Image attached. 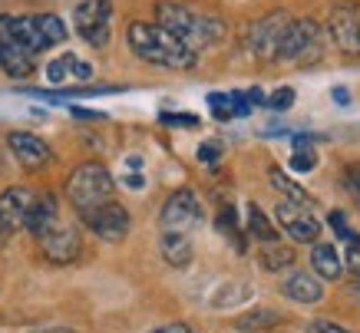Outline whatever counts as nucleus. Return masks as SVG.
Masks as SVG:
<instances>
[{
	"mask_svg": "<svg viewBox=\"0 0 360 333\" xmlns=\"http://www.w3.org/2000/svg\"><path fill=\"white\" fill-rule=\"evenodd\" d=\"M155 17H159V27H162L169 37H175L179 44L192 50L198 56V50L219 44L225 37V20L215 17V13L195 11L188 4H179V0H159L155 4Z\"/></svg>",
	"mask_w": 360,
	"mask_h": 333,
	"instance_id": "f257e3e1",
	"label": "nucleus"
},
{
	"mask_svg": "<svg viewBox=\"0 0 360 333\" xmlns=\"http://www.w3.org/2000/svg\"><path fill=\"white\" fill-rule=\"evenodd\" d=\"M126 40H129V50L139 56L142 63L162 66V70H192L198 60V56L192 53V50H186L175 37H169L159 23L132 20L129 30H126Z\"/></svg>",
	"mask_w": 360,
	"mask_h": 333,
	"instance_id": "f03ea898",
	"label": "nucleus"
},
{
	"mask_svg": "<svg viewBox=\"0 0 360 333\" xmlns=\"http://www.w3.org/2000/svg\"><path fill=\"white\" fill-rule=\"evenodd\" d=\"M0 40L17 44L27 53H44L50 46L66 40V23L56 13H20V17H0Z\"/></svg>",
	"mask_w": 360,
	"mask_h": 333,
	"instance_id": "7ed1b4c3",
	"label": "nucleus"
},
{
	"mask_svg": "<svg viewBox=\"0 0 360 333\" xmlns=\"http://www.w3.org/2000/svg\"><path fill=\"white\" fill-rule=\"evenodd\" d=\"M112 192H116V182H112L110 169L99 165V162H83L66 178V198H70V204L77 208L79 215L112 202Z\"/></svg>",
	"mask_w": 360,
	"mask_h": 333,
	"instance_id": "20e7f679",
	"label": "nucleus"
},
{
	"mask_svg": "<svg viewBox=\"0 0 360 333\" xmlns=\"http://www.w3.org/2000/svg\"><path fill=\"white\" fill-rule=\"evenodd\" d=\"M324 50H328V33H324V23H317L314 17H301L288 23L281 40V50H278V60L284 63H297V66H314L324 60Z\"/></svg>",
	"mask_w": 360,
	"mask_h": 333,
	"instance_id": "39448f33",
	"label": "nucleus"
},
{
	"mask_svg": "<svg viewBox=\"0 0 360 333\" xmlns=\"http://www.w3.org/2000/svg\"><path fill=\"white\" fill-rule=\"evenodd\" d=\"M73 27L89 46L103 50L112 37V0H83V4H77Z\"/></svg>",
	"mask_w": 360,
	"mask_h": 333,
	"instance_id": "423d86ee",
	"label": "nucleus"
},
{
	"mask_svg": "<svg viewBox=\"0 0 360 333\" xmlns=\"http://www.w3.org/2000/svg\"><path fill=\"white\" fill-rule=\"evenodd\" d=\"M159 225L162 231H172V235H192L198 225H202V202L192 188H179L165 198L162 211H159Z\"/></svg>",
	"mask_w": 360,
	"mask_h": 333,
	"instance_id": "0eeeda50",
	"label": "nucleus"
},
{
	"mask_svg": "<svg viewBox=\"0 0 360 333\" xmlns=\"http://www.w3.org/2000/svg\"><path fill=\"white\" fill-rule=\"evenodd\" d=\"M324 33L334 40L338 50H344V53H360V7L357 4H354V0H338L328 13Z\"/></svg>",
	"mask_w": 360,
	"mask_h": 333,
	"instance_id": "6e6552de",
	"label": "nucleus"
},
{
	"mask_svg": "<svg viewBox=\"0 0 360 333\" xmlns=\"http://www.w3.org/2000/svg\"><path fill=\"white\" fill-rule=\"evenodd\" d=\"M288 23H291V17L284 11L264 13L262 20H255L248 27V50L258 56V60H278V50H281Z\"/></svg>",
	"mask_w": 360,
	"mask_h": 333,
	"instance_id": "1a4fd4ad",
	"label": "nucleus"
},
{
	"mask_svg": "<svg viewBox=\"0 0 360 333\" xmlns=\"http://www.w3.org/2000/svg\"><path fill=\"white\" fill-rule=\"evenodd\" d=\"M274 218H278V225L284 228V235L295 237L297 244H317V237H321V221L307 211L304 204L284 202L281 198L278 208H274Z\"/></svg>",
	"mask_w": 360,
	"mask_h": 333,
	"instance_id": "9d476101",
	"label": "nucleus"
},
{
	"mask_svg": "<svg viewBox=\"0 0 360 333\" xmlns=\"http://www.w3.org/2000/svg\"><path fill=\"white\" fill-rule=\"evenodd\" d=\"M79 218L103 241H122V237L129 235V211L120 202L99 204V208H93V211H86V215H79Z\"/></svg>",
	"mask_w": 360,
	"mask_h": 333,
	"instance_id": "9b49d317",
	"label": "nucleus"
},
{
	"mask_svg": "<svg viewBox=\"0 0 360 333\" xmlns=\"http://www.w3.org/2000/svg\"><path fill=\"white\" fill-rule=\"evenodd\" d=\"M30 204H33V192L30 188H20V185H13V188H7V192L0 195V244L23 228Z\"/></svg>",
	"mask_w": 360,
	"mask_h": 333,
	"instance_id": "f8f14e48",
	"label": "nucleus"
},
{
	"mask_svg": "<svg viewBox=\"0 0 360 333\" xmlns=\"http://www.w3.org/2000/svg\"><path fill=\"white\" fill-rule=\"evenodd\" d=\"M40 251H44L46 261L53 264H73L83 251V241H79V231L70 225H56L50 228L46 235H40Z\"/></svg>",
	"mask_w": 360,
	"mask_h": 333,
	"instance_id": "ddd939ff",
	"label": "nucleus"
},
{
	"mask_svg": "<svg viewBox=\"0 0 360 333\" xmlns=\"http://www.w3.org/2000/svg\"><path fill=\"white\" fill-rule=\"evenodd\" d=\"M7 145H11L13 159L20 162L23 169H30V172L46 169L50 159H53V149H50L40 136H33V132H11V136H7Z\"/></svg>",
	"mask_w": 360,
	"mask_h": 333,
	"instance_id": "4468645a",
	"label": "nucleus"
},
{
	"mask_svg": "<svg viewBox=\"0 0 360 333\" xmlns=\"http://www.w3.org/2000/svg\"><path fill=\"white\" fill-rule=\"evenodd\" d=\"M56 225H60V204H56V198L50 192L33 195V204H30V211H27L23 228H27L33 237H40V235H46V231L56 228Z\"/></svg>",
	"mask_w": 360,
	"mask_h": 333,
	"instance_id": "2eb2a0df",
	"label": "nucleus"
},
{
	"mask_svg": "<svg viewBox=\"0 0 360 333\" xmlns=\"http://www.w3.org/2000/svg\"><path fill=\"white\" fill-rule=\"evenodd\" d=\"M46 79H50L53 86H63V83H89V79H93V66H89L86 60H79L77 53H63L46 66Z\"/></svg>",
	"mask_w": 360,
	"mask_h": 333,
	"instance_id": "dca6fc26",
	"label": "nucleus"
},
{
	"mask_svg": "<svg viewBox=\"0 0 360 333\" xmlns=\"http://www.w3.org/2000/svg\"><path fill=\"white\" fill-rule=\"evenodd\" d=\"M281 294L288 301L295 303H321L324 301V287H321V280L314 274H307V270H295L291 278L281 284Z\"/></svg>",
	"mask_w": 360,
	"mask_h": 333,
	"instance_id": "f3484780",
	"label": "nucleus"
},
{
	"mask_svg": "<svg viewBox=\"0 0 360 333\" xmlns=\"http://www.w3.org/2000/svg\"><path fill=\"white\" fill-rule=\"evenodd\" d=\"M0 70L13 79H23V76H30L37 70V56L20 50L17 44H7V40H0Z\"/></svg>",
	"mask_w": 360,
	"mask_h": 333,
	"instance_id": "a211bd4d",
	"label": "nucleus"
},
{
	"mask_svg": "<svg viewBox=\"0 0 360 333\" xmlns=\"http://www.w3.org/2000/svg\"><path fill=\"white\" fill-rule=\"evenodd\" d=\"M311 268H314L317 278L324 280H338L340 274H344V261H340L338 247L328 244V241H317L314 247H311Z\"/></svg>",
	"mask_w": 360,
	"mask_h": 333,
	"instance_id": "6ab92c4d",
	"label": "nucleus"
},
{
	"mask_svg": "<svg viewBox=\"0 0 360 333\" xmlns=\"http://www.w3.org/2000/svg\"><path fill=\"white\" fill-rule=\"evenodd\" d=\"M159 247H162L165 264H172V268H186L188 261H192V237H188V235H172V231H162Z\"/></svg>",
	"mask_w": 360,
	"mask_h": 333,
	"instance_id": "aec40b11",
	"label": "nucleus"
},
{
	"mask_svg": "<svg viewBox=\"0 0 360 333\" xmlns=\"http://www.w3.org/2000/svg\"><path fill=\"white\" fill-rule=\"evenodd\" d=\"M258 261H262L264 270H288L291 264H297V254L291 244L284 241H271V244H262L258 247Z\"/></svg>",
	"mask_w": 360,
	"mask_h": 333,
	"instance_id": "412c9836",
	"label": "nucleus"
},
{
	"mask_svg": "<svg viewBox=\"0 0 360 333\" xmlns=\"http://www.w3.org/2000/svg\"><path fill=\"white\" fill-rule=\"evenodd\" d=\"M245 211H248V215H245V221H248V237H255L258 244H271V241H281V237H278V228L271 225V218L264 215L258 204L251 202Z\"/></svg>",
	"mask_w": 360,
	"mask_h": 333,
	"instance_id": "4be33fe9",
	"label": "nucleus"
},
{
	"mask_svg": "<svg viewBox=\"0 0 360 333\" xmlns=\"http://www.w3.org/2000/svg\"><path fill=\"white\" fill-rule=\"evenodd\" d=\"M235 323H238V330H271V327H278V323H281V313L268 311V307H258V311L241 313Z\"/></svg>",
	"mask_w": 360,
	"mask_h": 333,
	"instance_id": "5701e85b",
	"label": "nucleus"
},
{
	"mask_svg": "<svg viewBox=\"0 0 360 333\" xmlns=\"http://www.w3.org/2000/svg\"><path fill=\"white\" fill-rule=\"evenodd\" d=\"M268 178H271V185H274V192H281L284 195V202H295V204H314V198H311V195L304 192V188H297L295 182H291V178H284L281 172H278V169H271V172H268Z\"/></svg>",
	"mask_w": 360,
	"mask_h": 333,
	"instance_id": "b1692460",
	"label": "nucleus"
},
{
	"mask_svg": "<svg viewBox=\"0 0 360 333\" xmlns=\"http://www.w3.org/2000/svg\"><path fill=\"white\" fill-rule=\"evenodd\" d=\"M215 225H219L221 235L231 237V244L238 247V251H245V241H241V231H238V218H235V211H231V208H221V211H219V221H215Z\"/></svg>",
	"mask_w": 360,
	"mask_h": 333,
	"instance_id": "393cba45",
	"label": "nucleus"
},
{
	"mask_svg": "<svg viewBox=\"0 0 360 333\" xmlns=\"http://www.w3.org/2000/svg\"><path fill=\"white\" fill-rule=\"evenodd\" d=\"M264 106H268V109H274V112H288V109L295 106V89H291V86L274 89L271 96L264 99Z\"/></svg>",
	"mask_w": 360,
	"mask_h": 333,
	"instance_id": "a878e982",
	"label": "nucleus"
},
{
	"mask_svg": "<svg viewBox=\"0 0 360 333\" xmlns=\"http://www.w3.org/2000/svg\"><path fill=\"white\" fill-rule=\"evenodd\" d=\"M328 221H330V228H334V231H338V235L344 237V241H347V244H350V241H360V235L347 225V218H344V211H330Z\"/></svg>",
	"mask_w": 360,
	"mask_h": 333,
	"instance_id": "bb28decb",
	"label": "nucleus"
},
{
	"mask_svg": "<svg viewBox=\"0 0 360 333\" xmlns=\"http://www.w3.org/2000/svg\"><path fill=\"white\" fill-rule=\"evenodd\" d=\"M340 182H344V188L350 192V198H354V202L360 204V165H357V162L344 169V175H340Z\"/></svg>",
	"mask_w": 360,
	"mask_h": 333,
	"instance_id": "cd10ccee",
	"label": "nucleus"
},
{
	"mask_svg": "<svg viewBox=\"0 0 360 333\" xmlns=\"http://www.w3.org/2000/svg\"><path fill=\"white\" fill-rule=\"evenodd\" d=\"M208 106H212V116L215 119H231L229 93H212V96H208Z\"/></svg>",
	"mask_w": 360,
	"mask_h": 333,
	"instance_id": "c85d7f7f",
	"label": "nucleus"
},
{
	"mask_svg": "<svg viewBox=\"0 0 360 333\" xmlns=\"http://www.w3.org/2000/svg\"><path fill=\"white\" fill-rule=\"evenodd\" d=\"M159 119H162L165 126H186V129H195L198 126V116H192V112H162Z\"/></svg>",
	"mask_w": 360,
	"mask_h": 333,
	"instance_id": "c756f323",
	"label": "nucleus"
},
{
	"mask_svg": "<svg viewBox=\"0 0 360 333\" xmlns=\"http://www.w3.org/2000/svg\"><path fill=\"white\" fill-rule=\"evenodd\" d=\"M221 159V142L215 139H208L198 145V162H205V165H215V162Z\"/></svg>",
	"mask_w": 360,
	"mask_h": 333,
	"instance_id": "7c9ffc66",
	"label": "nucleus"
},
{
	"mask_svg": "<svg viewBox=\"0 0 360 333\" xmlns=\"http://www.w3.org/2000/svg\"><path fill=\"white\" fill-rule=\"evenodd\" d=\"M229 106H231V116H248L251 109H255L245 93H229Z\"/></svg>",
	"mask_w": 360,
	"mask_h": 333,
	"instance_id": "2f4dec72",
	"label": "nucleus"
},
{
	"mask_svg": "<svg viewBox=\"0 0 360 333\" xmlns=\"http://www.w3.org/2000/svg\"><path fill=\"white\" fill-rule=\"evenodd\" d=\"M344 268L354 270L360 278V241H350L347 244V254H344Z\"/></svg>",
	"mask_w": 360,
	"mask_h": 333,
	"instance_id": "473e14b6",
	"label": "nucleus"
},
{
	"mask_svg": "<svg viewBox=\"0 0 360 333\" xmlns=\"http://www.w3.org/2000/svg\"><path fill=\"white\" fill-rule=\"evenodd\" d=\"M307 333H350V330H344V327L334 320H311L307 323Z\"/></svg>",
	"mask_w": 360,
	"mask_h": 333,
	"instance_id": "72a5a7b5",
	"label": "nucleus"
},
{
	"mask_svg": "<svg viewBox=\"0 0 360 333\" xmlns=\"http://www.w3.org/2000/svg\"><path fill=\"white\" fill-rule=\"evenodd\" d=\"M149 333H192V327H188V323H165V327L149 330Z\"/></svg>",
	"mask_w": 360,
	"mask_h": 333,
	"instance_id": "f704fd0d",
	"label": "nucleus"
},
{
	"mask_svg": "<svg viewBox=\"0 0 360 333\" xmlns=\"http://www.w3.org/2000/svg\"><path fill=\"white\" fill-rule=\"evenodd\" d=\"M70 112L79 119H103V112H93V109H79V106H70Z\"/></svg>",
	"mask_w": 360,
	"mask_h": 333,
	"instance_id": "c9c22d12",
	"label": "nucleus"
},
{
	"mask_svg": "<svg viewBox=\"0 0 360 333\" xmlns=\"http://www.w3.org/2000/svg\"><path fill=\"white\" fill-rule=\"evenodd\" d=\"M330 96L338 99L340 106H347V103H350V93H347V89H344V86H338V89H334V93H330Z\"/></svg>",
	"mask_w": 360,
	"mask_h": 333,
	"instance_id": "e433bc0d",
	"label": "nucleus"
},
{
	"mask_svg": "<svg viewBox=\"0 0 360 333\" xmlns=\"http://www.w3.org/2000/svg\"><path fill=\"white\" fill-rule=\"evenodd\" d=\"M33 333H77V330H66V327H46V330H33Z\"/></svg>",
	"mask_w": 360,
	"mask_h": 333,
	"instance_id": "4c0bfd02",
	"label": "nucleus"
},
{
	"mask_svg": "<svg viewBox=\"0 0 360 333\" xmlns=\"http://www.w3.org/2000/svg\"><path fill=\"white\" fill-rule=\"evenodd\" d=\"M126 182H129V188H142V178H139V175H132V178H126Z\"/></svg>",
	"mask_w": 360,
	"mask_h": 333,
	"instance_id": "58836bf2",
	"label": "nucleus"
},
{
	"mask_svg": "<svg viewBox=\"0 0 360 333\" xmlns=\"http://www.w3.org/2000/svg\"><path fill=\"white\" fill-rule=\"evenodd\" d=\"M0 169H4V155H0Z\"/></svg>",
	"mask_w": 360,
	"mask_h": 333,
	"instance_id": "ea45409f",
	"label": "nucleus"
}]
</instances>
